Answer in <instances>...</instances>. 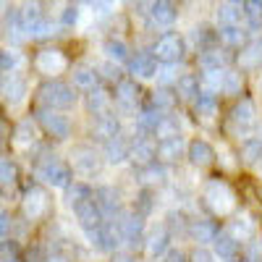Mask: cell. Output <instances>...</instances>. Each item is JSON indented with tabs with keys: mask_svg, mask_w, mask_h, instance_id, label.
<instances>
[{
	"mask_svg": "<svg viewBox=\"0 0 262 262\" xmlns=\"http://www.w3.org/2000/svg\"><path fill=\"white\" fill-rule=\"evenodd\" d=\"M202 200L212 215H221V217H226L236 210V191L223 179H210L202 186Z\"/></svg>",
	"mask_w": 262,
	"mask_h": 262,
	"instance_id": "cell-1",
	"label": "cell"
},
{
	"mask_svg": "<svg viewBox=\"0 0 262 262\" xmlns=\"http://www.w3.org/2000/svg\"><path fill=\"white\" fill-rule=\"evenodd\" d=\"M39 105L42 107H53V111H66L76 102V86L63 84V81H45L37 90Z\"/></svg>",
	"mask_w": 262,
	"mask_h": 262,
	"instance_id": "cell-2",
	"label": "cell"
},
{
	"mask_svg": "<svg viewBox=\"0 0 262 262\" xmlns=\"http://www.w3.org/2000/svg\"><path fill=\"white\" fill-rule=\"evenodd\" d=\"M34 173H37L39 181H45L53 189H66V186L71 184V168L66 165V163H60L55 155H45V158H42L37 163Z\"/></svg>",
	"mask_w": 262,
	"mask_h": 262,
	"instance_id": "cell-3",
	"label": "cell"
},
{
	"mask_svg": "<svg viewBox=\"0 0 262 262\" xmlns=\"http://www.w3.org/2000/svg\"><path fill=\"white\" fill-rule=\"evenodd\" d=\"M71 168H74V173L76 176H81V179H92V176H97L100 173V168H102V158H100V152L95 149V147H90V144H76L74 149H71Z\"/></svg>",
	"mask_w": 262,
	"mask_h": 262,
	"instance_id": "cell-4",
	"label": "cell"
},
{
	"mask_svg": "<svg viewBox=\"0 0 262 262\" xmlns=\"http://www.w3.org/2000/svg\"><path fill=\"white\" fill-rule=\"evenodd\" d=\"M34 116H37V123L42 126L45 134H50L55 139L71 137V121H69V116H63L60 111H53V107H39Z\"/></svg>",
	"mask_w": 262,
	"mask_h": 262,
	"instance_id": "cell-5",
	"label": "cell"
},
{
	"mask_svg": "<svg viewBox=\"0 0 262 262\" xmlns=\"http://www.w3.org/2000/svg\"><path fill=\"white\" fill-rule=\"evenodd\" d=\"M21 210H24L27 221H42L50 212V196L42 186H29L21 200Z\"/></svg>",
	"mask_w": 262,
	"mask_h": 262,
	"instance_id": "cell-6",
	"label": "cell"
},
{
	"mask_svg": "<svg viewBox=\"0 0 262 262\" xmlns=\"http://www.w3.org/2000/svg\"><path fill=\"white\" fill-rule=\"evenodd\" d=\"M121 221V233H123V244L134 252L137 247H144V236H147V231H144V215L142 212H126V215H121L118 217Z\"/></svg>",
	"mask_w": 262,
	"mask_h": 262,
	"instance_id": "cell-7",
	"label": "cell"
},
{
	"mask_svg": "<svg viewBox=\"0 0 262 262\" xmlns=\"http://www.w3.org/2000/svg\"><path fill=\"white\" fill-rule=\"evenodd\" d=\"M186 53V45L179 34H160L152 45V55H155L160 63H179Z\"/></svg>",
	"mask_w": 262,
	"mask_h": 262,
	"instance_id": "cell-8",
	"label": "cell"
},
{
	"mask_svg": "<svg viewBox=\"0 0 262 262\" xmlns=\"http://www.w3.org/2000/svg\"><path fill=\"white\" fill-rule=\"evenodd\" d=\"M34 69L42 76H58L69 69V58H66L63 50H58V48H45L34 55Z\"/></svg>",
	"mask_w": 262,
	"mask_h": 262,
	"instance_id": "cell-9",
	"label": "cell"
},
{
	"mask_svg": "<svg viewBox=\"0 0 262 262\" xmlns=\"http://www.w3.org/2000/svg\"><path fill=\"white\" fill-rule=\"evenodd\" d=\"M137 105H139V86H137V81L121 79L116 84V107L123 116H134L137 118V113H139Z\"/></svg>",
	"mask_w": 262,
	"mask_h": 262,
	"instance_id": "cell-10",
	"label": "cell"
},
{
	"mask_svg": "<svg viewBox=\"0 0 262 262\" xmlns=\"http://www.w3.org/2000/svg\"><path fill=\"white\" fill-rule=\"evenodd\" d=\"M170 238L173 233L165 228V226H155V228H149L147 236H144V252L149 259H160L170 252Z\"/></svg>",
	"mask_w": 262,
	"mask_h": 262,
	"instance_id": "cell-11",
	"label": "cell"
},
{
	"mask_svg": "<svg viewBox=\"0 0 262 262\" xmlns=\"http://www.w3.org/2000/svg\"><path fill=\"white\" fill-rule=\"evenodd\" d=\"M71 210H74V215H76V221H79L81 231L95 228V226H100V223L105 221V215H102V210H100V205H97L95 196H90V200H84V202L74 205Z\"/></svg>",
	"mask_w": 262,
	"mask_h": 262,
	"instance_id": "cell-12",
	"label": "cell"
},
{
	"mask_svg": "<svg viewBox=\"0 0 262 262\" xmlns=\"http://www.w3.org/2000/svg\"><path fill=\"white\" fill-rule=\"evenodd\" d=\"M158 158V144L149 139V134H139L131 139V160H134L137 165H149V163H155Z\"/></svg>",
	"mask_w": 262,
	"mask_h": 262,
	"instance_id": "cell-13",
	"label": "cell"
},
{
	"mask_svg": "<svg viewBox=\"0 0 262 262\" xmlns=\"http://www.w3.org/2000/svg\"><path fill=\"white\" fill-rule=\"evenodd\" d=\"M95 200L105 215V221H116V217H121V194L113 189V186H97L95 189Z\"/></svg>",
	"mask_w": 262,
	"mask_h": 262,
	"instance_id": "cell-14",
	"label": "cell"
},
{
	"mask_svg": "<svg viewBox=\"0 0 262 262\" xmlns=\"http://www.w3.org/2000/svg\"><path fill=\"white\" fill-rule=\"evenodd\" d=\"M3 100L6 105H21L27 100V79L16 74H3Z\"/></svg>",
	"mask_w": 262,
	"mask_h": 262,
	"instance_id": "cell-15",
	"label": "cell"
},
{
	"mask_svg": "<svg viewBox=\"0 0 262 262\" xmlns=\"http://www.w3.org/2000/svg\"><path fill=\"white\" fill-rule=\"evenodd\" d=\"M128 74L134 79H155L158 76V58L152 53H137L128 60Z\"/></svg>",
	"mask_w": 262,
	"mask_h": 262,
	"instance_id": "cell-16",
	"label": "cell"
},
{
	"mask_svg": "<svg viewBox=\"0 0 262 262\" xmlns=\"http://www.w3.org/2000/svg\"><path fill=\"white\" fill-rule=\"evenodd\" d=\"M254 116H257L254 102H252L249 97H238V102L233 105V111H231V123H233V128H238V131H247V128L254 126V121H257Z\"/></svg>",
	"mask_w": 262,
	"mask_h": 262,
	"instance_id": "cell-17",
	"label": "cell"
},
{
	"mask_svg": "<svg viewBox=\"0 0 262 262\" xmlns=\"http://www.w3.org/2000/svg\"><path fill=\"white\" fill-rule=\"evenodd\" d=\"M102 158L111 165H121V163L131 160V142H126L121 134L113 137V139H107L102 144Z\"/></svg>",
	"mask_w": 262,
	"mask_h": 262,
	"instance_id": "cell-18",
	"label": "cell"
},
{
	"mask_svg": "<svg viewBox=\"0 0 262 262\" xmlns=\"http://www.w3.org/2000/svg\"><path fill=\"white\" fill-rule=\"evenodd\" d=\"M149 21L155 27H170L176 21L179 11H176V0H152L149 6Z\"/></svg>",
	"mask_w": 262,
	"mask_h": 262,
	"instance_id": "cell-19",
	"label": "cell"
},
{
	"mask_svg": "<svg viewBox=\"0 0 262 262\" xmlns=\"http://www.w3.org/2000/svg\"><path fill=\"white\" fill-rule=\"evenodd\" d=\"M186 158H189V163L196 165V168H207V165L215 163V149H212V144L205 142V139H191V142H189V149H186Z\"/></svg>",
	"mask_w": 262,
	"mask_h": 262,
	"instance_id": "cell-20",
	"label": "cell"
},
{
	"mask_svg": "<svg viewBox=\"0 0 262 262\" xmlns=\"http://www.w3.org/2000/svg\"><path fill=\"white\" fill-rule=\"evenodd\" d=\"M189 149V144H184V137L176 134V137H163L158 142V160L163 163H176L184 152Z\"/></svg>",
	"mask_w": 262,
	"mask_h": 262,
	"instance_id": "cell-21",
	"label": "cell"
},
{
	"mask_svg": "<svg viewBox=\"0 0 262 262\" xmlns=\"http://www.w3.org/2000/svg\"><path fill=\"white\" fill-rule=\"evenodd\" d=\"M194 113H196V118H202L205 123H212L217 118V95L202 90L200 95L194 97Z\"/></svg>",
	"mask_w": 262,
	"mask_h": 262,
	"instance_id": "cell-22",
	"label": "cell"
},
{
	"mask_svg": "<svg viewBox=\"0 0 262 262\" xmlns=\"http://www.w3.org/2000/svg\"><path fill=\"white\" fill-rule=\"evenodd\" d=\"M217 226L212 223V221H202V217H196V221H191V226H189V236H191V242H196V244H202V247H207V244H212L215 238H217Z\"/></svg>",
	"mask_w": 262,
	"mask_h": 262,
	"instance_id": "cell-23",
	"label": "cell"
},
{
	"mask_svg": "<svg viewBox=\"0 0 262 262\" xmlns=\"http://www.w3.org/2000/svg\"><path fill=\"white\" fill-rule=\"evenodd\" d=\"M228 53L223 48H207V50H200V69L202 71H223L228 69Z\"/></svg>",
	"mask_w": 262,
	"mask_h": 262,
	"instance_id": "cell-24",
	"label": "cell"
},
{
	"mask_svg": "<svg viewBox=\"0 0 262 262\" xmlns=\"http://www.w3.org/2000/svg\"><path fill=\"white\" fill-rule=\"evenodd\" d=\"M160 121H163V111H158L155 105H147V107H142V111L137 113V128L142 131V134H149V137H155L158 134V126H160Z\"/></svg>",
	"mask_w": 262,
	"mask_h": 262,
	"instance_id": "cell-25",
	"label": "cell"
},
{
	"mask_svg": "<svg viewBox=\"0 0 262 262\" xmlns=\"http://www.w3.org/2000/svg\"><path fill=\"white\" fill-rule=\"evenodd\" d=\"M215 247V254L221 262H231L238 257V238L231 233V231H223V233H217V238L212 242Z\"/></svg>",
	"mask_w": 262,
	"mask_h": 262,
	"instance_id": "cell-26",
	"label": "cell"
},
{
	"mask_svg": "<svg viewBox=\"0 0 262 262\" xmlns=\"http://www.w3.org/2000/svg\"><path fill=\"white\" fill-rule=\"evenodd\" d=\"M238 66L247 69V71L262 66V37L249 39L247 45H242V53H238Z\"/></svg>",
	"mask_w": 262,
	"mask_h": 262,
	"instance_id": "cell-27",
	"label": "cell"
},
{
	"mask_svg": "<svg viewBox=\"0 0 262 262\" xmlns=\"http://www.w3.org/2000/svg\"><path fill=\"white\" fill-rule=\"evenodd\" d=\"M111 105H113V97L107 95L102 86H95V90L86 92V111H90L95 118L111 113Z\"/></svg>",
	"mask_w": 262,
	"mask_h": 262,
	"instance_id": "cell-28",
	"label": "cell"
},
{
	"mask_svg": "<svg viewBox=\"0 0 262 262\" xmlns=\"http://www.w3.org/2000/svg\"><path fill=\"white\" fill-rule=\"evenodd\" d=\"M95 134H97L102 142L118 137V134H121V121H118V116H113V113L97 116V118H95Z\"/></svg>",
	"mask_w": 262,
	"mask_h": 262,
	"instance_id": "cell-29",
	"label": "cell"
},
{
	"mask_svg": "<svg viewBox=\"0 0 262 262\" xmlns=\"http://www.w3.org/2000/svg\"><path fill=\"white\" fill-rule=\"evenodd\" d=\"M228 231L238 238V242H249V238L254 236V231H257V223H254V217H252V215L242 212V215L236 217V221L228 223Z\"/></svg>",
	"mask_w": 262,
	"mask_h": 262,
	"instance_id": "cell-30",
	"label": "cell"
},
{
	"mask_svg": "<svg viewBox=\"0 0 262 262\" xmlns=\"http://www.w3.org/2000/svg\"><path fill=\"white\" fill-rule=\"evenodd\" d=\"M247 11H242V3H223L221 8H217L215 18H217V27H233V24H242Z\"/></svg>",
	"mask_w": 262,
	"mask_h": 262,
	"instance_id": "cell-31",
	"label": "cell"
},
{
	"mask_svg": "<svg viewBox=\"0 0 262 262\" xmlns=\"http://www.w3.org/2000/svg\"><path fill=\"white\" fill-rule=\"evenodd\" d=\"M102 53H105L107 60H116V63H126V60H131V50H128V45H126L123 39H116V37L105 39Z\"/></svg>",
	"mask_w": 262,
	"mask_h": 262,
	"instance_id": "cell-32",
	"label": "cell"
},
{
	"mask_svg": "<svg viewBox=\"0 0 262 262\" xmlns=\"http://www.w3.org/2000/svg\"><path fill=\"white\" fill-rule=\"evenodd\" d=\"M202 92V84H200V79H196L194 74H184V76H179V81H176V95L181 97V100H189V102H194V97Z\"/></svg>",
	"mask_w": 262,
	"mask_h": 262,
	"instance_id": "cell-33",
	"label": "cell"
},
{
	"mask_svg": "<svg viewBox=\"0 0 262 262\" xmlns=\"http://www.w3.org/2000/svg\"><path fill=\"white\" fill-rule=\"evenodd\" d=\"M242 163L244 165H259L262 163V139L259 137H247L242 144Z\"/></svg>",
	"mask_w": 262,
	"mask_h": 262,
	"instance_id": "cell-34",
	"label": "cell"
},
{
	"mask_svg": "<svg viewBox=\"0 0 262 262\" xmlns=\"http://www.w3.org/2000/svg\"><path fill=\"white\" fill-rule=\"evenodd\" d=\"M223 95H228V97H242L244 95V76H242V71L226 69V74H223Z\"/></svg>",
	"mask_w": 262,
	"mask_h": 262,
	"instance_id": "cell-35",
	"label": "cell"
},
{
	"mask_svg": "<svg viewBox=\"0 0 262 262\" xmlns=\"http://www.w3.org/2000/svg\"><path fill=\"white\" fill-rule=\"evenodd\" d=\"M90 196H95V191H92L90 184H84V181H74V184L66 186V202H69V207L90 200Z\"/></svg>",
	"mask_w": 262,
	"mask_h": 262,
	"instance_id": "cell-36",
	"label": "cell"
},
{
	"mask_svg": "<svg viewBox=\"0 0 262 262\" xmlns=\"http://www.w3.org/2000/svg\"><path fill=\"white\" fill-rule=\"evenodd\" d=\"M71 81H74L76 90L90 92V90H95V86H97V74H95V69L79 66V69H74V74H71Z\"/></svg>",
	"mask_w": 262,
	"mask_h": 262,
	"instance_id": "cell-37",
	"label": "cell"
},
{
	"mask_svg": "<svg viewBox=\"0 0 262 262\" xmlns=\"http://www.w3.org/2000/svg\"><path fill=\"white\" fill-rule=\"evenodd\" d=\"M221 37H223L226 45H231V48H238V45H247V42H249V32H247V27H242V24L221 27Z\"/></svg>",
	"mask_w": 262,
	"mask_h": 262,
	"instance_id": "cell-38",
	"label": "cell"
},
{
	"mask_svg": "<svg viewBox=\"0 0 262 262\" xmlns=\"http://www.w3.org/2000/svg\"><path fill=\"white\" fill-rule=\"evenodd\" d=\"M34 123L32 121H21L18 126H16V131H13V144L18 147V149H29L32 144H34Z\"/></svg>",
	"mask_w": 262,
	"mask_h": 262,
	"instance_id": "cell-39",
	"label": "cell"
},
{
	"mask_svg": "<svg viewBox=\"0 0 262 262\" xmlns=\"http://www.w3.org/2000/svg\"><path fill=\"white\" fill-rule=\"evenodd\" d=\"M223 74H226V69L223 71H202V76H200L202 90L212 92V95H221L223 92Z\"/></svg>",
	"mask_w": 262,
	"mask_h": 262,
	"instance_id": "cell-40",
	"label": "cell"
},
{
	"mask_svg": "<svg viewBox=\"0 0 262 262\" xmlns=\"http://www.w3.org/2000/svg\"><path fill=\"white\" fill-rule=\"evenodd\" d=\"M165 176H168V170H165V163L160 160H155V163H149V165H144V184H149V186H155V184H165Z\"/></svg>",
	"mask_w": 262,
	"mask_h": 262,
	"instance_id": "cell-41",
	"label": "cell"
},
{
	"mask_svg": "<svg viewBox=\"0 0 262 262\" xmlns=\"http://www.w3.org/2000/svg\"><path fill=\"white\" fill-rule=\"evenodd\" d=\"M189 226H191V221H186V215L184 212H168V221H165V228L173 233V236H179V233H186L189 236Z\"/></svg>",
	"mask_w": 262,
	"mask_h": 262,
	"instance_id": "cell-42",
	"label": "cell"
},
{
	"mask_svg": "<svg viewBox=\"0 0 262 262\" xmlns=\"http://www.w3.org/2000/svg\"><path fill=\"white\" fill-rule=\"evenodd\" d=\"M179 81V66L176 63H160L158 66V84L168 86V84H176Z\"/></svg>",
	"mask_w": 262,
	"mask_h": 262,
	"instance_id": "cell-43",
	"label": "cell"
},
{
	"mask_svg": "<svg viewBox=\"0 0 262 262\" xmlns=\"http://www.w3.org/2000/svg\"><path fill=\"white\" fill-rule=\"evenodd\" d=\"M152 105H155L158 107V111H170V107L173 105H176V95H170L168 90H165V86H160V90H155V95H152V100H149Z\"/></svg>",
	"mask_w": 262,
	"mask_h": 262,
	"instance_id": "cell-44",
	"label": "cell"
},
{
	"mask_svg": "<svg viewBox=\"0 0 262 262\" xmlns=\"http://www.w3.org/2000/svg\"><path fill=\"white\" fill-rule=\"evenodd\" d=\"M18 66H21V55L16 50L6 48L3 53H0V69H3V74H16Z\"/></svg>",
	"mask_w": 262,
	"mask_h": 262,
	"instance_id": "cell-45",
	"label": "cell"
},
{
	"mask_svg": "<svg viewBox=\"0 0 262 262\" xmlns=\"http://www.w3.org/2000/svg\"><path fill=\"white\" fill-rule=\"evenodd\" d=\"M176 134H181V123H179V118L176 116H163V121H160V126H158V134L155 137H176Z\"/></svg>",
	"mask_w": 262,
	"mask_h": 262,
	"instance_id": "cell-46",
	"label": "cell"
},
{
	"mask_svg": "<svg viewBox=\"0 0 262 262\" xmlns=\"http://www.w3.org/2000/svg\"><path fill=\"white\" fill-rule=\"evenodd\" d=\"M48 34H53V24L42 16L39 21H34V24H29L27 27V37H32V39H45Z\"/></svg>",
	"mask_w": 262,
	"mask_h": 262,
	"instance_id": "cell-47",
	"label": "cell"
},
{
	"mask_svg": "<svg viewBox=\"0 0 262 262\" xmlns=\"http://www.w3.org/2000/svg\"><path fill=\"white\" fill-rule=\"evenodd\" d=\"M16 179H18V170H16L13 160L3 158V160H0V181H3V186H13Z\"/></svg>",
	"mask_w": 262,
	"mask_h": 262,
	"instance_id": "cell-48",
	"label": "cell"
},
{
	"mask_svg": "<svg viewBox=\"0 0 262 262\" xmlns=\"http://www.w3.org/2000/svg\"><path fill=\"white\" fill-rule=\"evenodd\" d=\"M244 262H262V238L252 236L244 247Z\"/></svg>",
	"mask_w": 262,
	"mask_h": 262,
	"instance_id": "cell-49",
	"label": "cell"
},
{
	"mask_svg": "<svg viewBox=\"0 0 262 262\" xmlns=\"http://www.w3.org/2000/svg\"><path fill=\"white\" fill-rule=\"evenodd\" d=\"M79 24V8L76 6H66L63 11H60V27L63 29H71V27H76Z\"/></svg>",
	"mask_w": 262,
	"mask_h": 262,
	"instance_id": "cell-50",
	"label": "cell"
},
{
	"mask_svg": "<svg viewBox=\"0 0 262 262\" xmlns=\"http://www.w3.org/2000/svg\"><path fill=\"white\" fill-rule=\"evenodd\" d=\"M191 39H194V45H200V50L212 48V45H210V42H212V32H210V29H194Z\"/></svg>",
	"mask_w": 262,
	"mask_h": 262,
	"instance_id": "cell-51",
	"label": "cell"
},
{
	"mask_svg": "<svg viewBox=\"0 0 262 262\" xmlns=\"http://www.w3.org/2000/svg\"><path fill=\"white\" fill-rule=\"evenodd\" d=\"M244 11H247V16L257 24V21L262 18V0H244Z\"/></svg>",
	"mask_w": 262,
	"mask_h": 262,
	"instance_id": "cell-52",
	"label": "cell"
},
{
	"mask_svg": "<svg viewBox=\"0 0 262 262\" xmlns=\"http://www.w3.org/2000/svg\"><path fill=\"white\" fill-rule=\"evenodd\" d=\"M189 259H191V262H215V259H217V254H215V252H210V249H205V247L200 244V247H196V249L191 252V257H189Z\"/></svg>",
	"mask_w": 262,
	"mask_h": 262,
	"instance_id": "cell-53",
	"label": "cell"
},
{
	"mask_svg": "<svg viewBox=\"0 0 262 262\" xmlns=\"http://www.w3.org/2000/svg\"><path fill=\"white\" fill-rule=\"evenodd\" d=\"M100 74L105 76V79H111V81H121V71H118V63L116 60H107L105 66H102V69H100Z\"/></svg>",
	"mask_w": 262,
	"mask_h": 262,
	"instance_id": "cell-54",
	"label": "cell"
},
{
	"mask_svg": "<svg viewBox=\"0 0 262 262\" xmlns=\"http://www.w3.org/2000/svg\"><path fill=\"white\" fill-rule=\"evenodd\" d=\"M137 212H142V215H149L152 212V194L147 189L139 194V200H137Z\"/></svg>",
	"mask_w": 262,
	"mask_h": 262,
	"instance_id": "cell-55",
	"label": "cell"
},
{
	"mask_svg": "<svg viewBox=\"0 0 262 262\" xmlns=\"http://www.w3.org/2000/svg\"><path fill=\"white\" fill-rule=\"evenodd\" d=\"M165 262H191V259H189L181 249H170V252L165 254Z\"/></svg>",
	"mask_w": 262,
	"mask_h": 262,
	"instance_id": "cell-56",
	"label": "cell"
},
{
	"mask_svg": "<svg viewBox=\"0 0 262 262\" xmlns=\"http://www.w3.org/2000/svg\"><path fill=\"white\" fill-rule=\"evenodd\" d=\"M92 6H95L100 13H107V11L116 6V0H92Z\"/></svg>",
	"mask_w": 262,
	"mask_h": 262,
	"instance_id": "cell-57",
	"label": "cell"
},
{
	"mask_svg": "<svg viewBox=\"0 0 262 262\" xmlns=\"http://www.w3.org/2000/svg\"><path fill=\"white\" fill-rule=\"evenodd\" d=\"M42 262H71V257H69V254H63V252H50Z\"/></svg>",
	"mask_w": 262,
	"mask_h": 262,
	"instance_id": "cell-58",
	"label": "cell"
},
{
	"mask_svg": "<svg viewBox=\"0 0 262 262\" xmlns=\"http://www.w3.org/2000/svg\"><path fill=\"white\" fill-rule=\"evenodd\" d=\"M113 262H134V257H131V249H128V252H116V254H113Z\"/></svg>",
	"mask_w": 262,
	"mask_h": 262,
	"instance_id": "cell-59",
	"label": "cell"
},
{
	"mask_svg": "<svg viewBox=\"0 0 262 262\" xmlns=\"http://www.w3.org/2000/svg\"><path fill=\"white\" fill-rule=\"evenodd\" d=\"M8 226H11V215L3 212V217H0V228H3V236L8 238Z\"/></svg>",
	"mask_w": 262,
	"mask_h": 262,
	"instance_id": "cell-60",
	"label": "cell"
},
{
	"mask_svg": "<svg viewBox=\"0 0 262 262\" xmlns=\"http://www.w3.org/2000/svg\"><path fill=\"white\" fill-rule=\"evenodd\" d=\"M3 262H18V257H16V252H13V254H11V257H8V254H6V252H3Z\"/></svg>",
	"mask_w": 262,
	"mask_h": 262,
	"instance_id": "cell-61",
	"label": "cell"
},
{
	"mask_svg": "<svg viewBox=\"0 0 262 262\" xmlns=\"http://www.w3.org/2000/svg\"><path fill=\"white\" fill-rule=\"evenodd\" d=\"M79 3H92V0H79Z\"/></svg>",
	"mask_w": 262,
	"mask_h": 262,
	"instance_id": "cell-62",
	"label": "cell"
},
{
	"mask_svg": "<svg viewBox=\"0 0 262 262\" xmlns=\"http://www.w3.org/2000/svg\"><path fill=\"white\" fill-rule=\"evenodd\" d=\"M231 3H242V0H231Z\"/></svg>",
	"mask_w": 262,
	"mask_h": 262,
	"instance_id": "cell-63",
	"label": "cell"
},
{
	"mask_svg": "<svg viewBox=\"0 0 262 262\" xmlns=\"http://www.w3.org/2000/svg\"><path fill=\"white\" fill-rule=\"evenodd\" d=\"M231 262H238V259H231Z\"/></svg>",
	"mask_w": 262,
	"mask_h": 262,
	"instance_id": "cell-64",
	"label": "cell"
}]
</instances>
